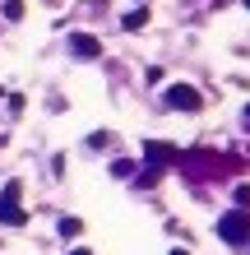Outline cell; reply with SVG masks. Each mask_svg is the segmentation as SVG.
<instances>
[{"label": "cell", "mask_w": 250, "mask_h": 255, "mask_svg": "<svg viewBox=\"0 0 250 255\" xmlns=\"http://www.w3.org/2000/svg\"><path fill=\"white\" fill-rule=\"evenodd\" d=\"M232 200H237V209H250V186H237V195H232Z\"/></svg>", "instance_id": "obj_10"}, {"label": "cell", "mask_w": 250, "mask_h": 255, "mask_svg": "<svg viewBox=\"0 0 250 255\" xmlns=\"http://www.w3.org/2000/svg\"><path fill=\"white\" fill-rule=\"evenodd\" d=\"M0 223H9V228H19V223H28V214L19 204H0Z\"/></svg>", "instance_id": "obj_5"}, {"label": "cell", "mask_w": 250, "mask_h": 255, "mask_svg": "<svg viewBox=\"0 0 250 255\" xmlns=\"http://www.w3.org/2000/svg\"><path fill=\"white\" fill-rule=\"evenodd\" d=\"M79 228H83L79 218H61V237H79Z\"/></svg>", "instance_id": "obj_7"}, {"label": "cell", "mask_w": 250, "mask_h": 255, "mask_svg": "<svg viewBox=\"0 0 250 255\" xmlns=\"http://www.w3.org/2000/svg\"><path fill=\"white\" fill-rule=\"evenodd\" d=\"M246 9H250V0H246Z\"/></svg>", "instance_id": "obj_13"}, {"label": "cell", "mask_w": 250, "mask_h": 255, "mask_svg": "<svg viewBox=\"0 0 250 255\" xmlns=\"http://www.w3.org/2000/svg\"><path fill=\"white\" fill-rule=\"evenodd\" d=\"M167 107H176V112H199L204 98H199L190 84H171V88H167Z\"/></svg>", "instance_id": "obj_2"}, {"label": "cell", "mask_w": 250, "mask_h": 255, "mask_svg": "<svg viewBox=\"0 0 250 255\" xmlns=\"http://www.w3.org/2000/svg\"><path fill=\"white\" fill-rule=\"evenodd\" d=\"M5 19H23V0H5Z\"/></svg>", "instance_id": "obj_8"}, {"label": "cell", "mask_w": 250, "mask_h": 255, "mask_svg": "<svg viewBox=\"0 0 250 255\" xmlns=\"http://www.w3.org/2000/svg\"><path fill=\"white\" fill-rule=\"evenodd\" d=\"M171 255H185V251H171Z\"/></svg>", "instance_id": "obj_12"}, {"label": "cell", "mask_w": 250, "mask_h": 255, "mask_svg": "<svg viewBox=\"0 0 250 255\" xmlns=\"http://www.w3.org/2000/svg\"><path fill=\"white\" fill-rule=\"evenodd\" d=\"M144 158L153 162V167H167V158H176L171 144H144Z\"/></svg>", "instance_id": "obj_4"}, {"label": "cell", "mask_w": 250, "mask_h": 255, "mask_svg": "<svg viewBox=\"0 0 250 255\" xmlns=\"http://www.w3.org/2000/svg\"><path fill=\"white\" fill-rule=\"evenodd\" d=\"M19 190H23L19 181H9V186H5V195H0V204H14V200H19Z\"/></svg>", "instance_id": "obj_9"}, {"label": "cell", "mask_w": 250, "mask_h": 255, "mask_svg": "<svg viewBox=\"0 0 250 255\" xmlns=\"http://www.w3.org/2000/svg\"><path fill=\"white\" fill-rule=\"evenodd\" d=\"M218 237H223L227 246H241L250 237V209H232V214L218 218Z\"/></svg>", "instance_id": "obj_1"}, {"label": "cell", "mask_w": 250, "mask_h": 255, "mask_svg": "<svg viewBox=\"0 0 250 255\" xmlns=\"http://www.w3.org/2000/svg\"><path fill=\"white\" fill-rule=\"evenodd\" d=\"M144 23H149V14H144V9H135V14H125V19H121L125 33H135V28H144Z\"/></svg>", "instance_id": "obj_6"}, {"label": "cell", "mask_w": 250, "mask_h": 255, "mask_svg": "<svg viewBox=\"0 0 250 255\" xmlns=\"http://www.w3.org/2000/svg\"><path fill=\"white\" fill-rule=\"evenodd\" d=\"M70 47H75L79 61H93V56H102V42H97V37H88V33H75V37H70Z\"/></svg>", "instance_id": "obj_3"}, {"label": "cell", "mask_w": 250, "mask_h": 255, "mask_svg": "<svg viewBox=\"0 0 250 255\" xmlns=\"http://www.w3.org/2000/svg\"><path fill=\"white\" fill-rule=\"evenodd\" d=\"M70 255H93V251H70Z\"/></svg>", "instance_id": "obj_11"}]
</instances>
